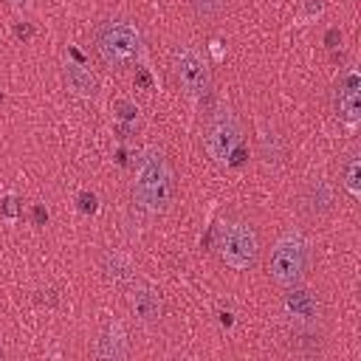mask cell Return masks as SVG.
<instances>
[{"mask_svg":"<svg viewBox=\"0 0 361 361\" xmlns=\"http://www.w3.org/2000/svg\"><path fill=\"white\" fill-rule=\"evenodd\" d=\"M324 42H327L330 48H336V45L341 42V31H338V28H330V31L324 34Z\"/></svg>","mask_w":361,"mask_h":361,"instance_id":"7402d4cb","label":"cell"},{"mask_svg":"<svg viewBox=\"0 0 361 361\" xmlns=\"http://www.w3.org/2000/svg\"><path fill=\"white\" fill-rule=\"evenodd\" d=\"M310 268V245L299 231H288L282 234L274 248H271V259H268V274L279 288H293L305 279Z\"/></svg>","mask_w":361,"mask_h":361,"instance_id":"7a4b0ae2","label":"cell"},{"mask_svg":"<svg viewBox=\"0 0 361 361\" xmlns=\"http://www.w3.org/2000/svg\"><path fill=\"white\" fill-rule=\"evenodd\" d=\"M37 302H39V305H51V307H54V305L59 302V296H56V290H51V288H48V290H39V293H37Z\"/></svg>","mask_w":361,"mask_h":361,"instance_id":"ffe728a7","label":"cell"},{"mask_svg":"<svg viewBox=\"0 0 361 361\" xmlns=\"http://www.w3.org/2000/svg\"><path fill=\"white\" fill-rule=\"evenodd\" d=\"M65 82L79 96H96V90H99L96 76L82 65H65Z\"/></svg>","mask_w":361,"mask_h":361,"instance_id":"5bb4252c","label":"cell"},{"mask_svg":"<svg viewBox=\"0 0 361 361\" xmlns=\"http://www.w3.org/2000/svg\"><path fill=\"white\" fill-rule=\"evenodd\" d=\"M217 251H220V259L226 265H231L234 271H248L257 262L259 243H257V234L248 223H228L220 231Z\"/></svg>","mask_w":361,"mask_h":361,"instance_id":"277c9868","label":"cell"},{"mask_svg":"<svg viewBox=\"0 0 361 361\" xmlns=\"http://www.w3.org/2000/svg\"><path fill=\"white\" fill-rule=\"evenodd\" d=\"M17 37L28 39V37H31V25H17Z\"/></svg>","mask_w":361,"mask_h":361,"instance_id":"d4e9b609","label":"cell"},{"mask_svg":"<svg viewBox=\"0 0 361 361\" xmlns=\"http://www.w3.org/2000/svg\"><path fill=\"white\" fill-rule=\"evenodd\" d=\"M285 310L299 324H316V319H319V299L313 296V290H305V288L293 285L285 293Z\"/></svg>","mask_w":361,"mask_h":361,"instance_id":"30bf717a","label":"cell"},{"mask_svg":"<svg viewBox=\"0 0 361 361\" xmlns=\"http://www.w3.org/2000/svg\"><path fill=\"white\" fill-rule=\"evenodd\" d=\"M257 152H259V158H262L265 166H279L282 158H285V141H282V135L274 133V130H262L257 135Z\"/></svg>","mask_w":361,"mask_h":361,"instance_id":"4fadbf2b","label":"cell"},{"mask_svg":"<svg viewBox=\"0 0 361 361\" xmlns=\"http://www.w3.org/2000/svg\"><path fill=\"white\" fill-rule=\"evenodd\" d=\"M172 195H175V178H172V169H169L164 152L155 149V147L144 149L138 155V161H135L133 200L141 209L158 214V212H164L169 206Z\"/></svg>","mask_w":361,"mask_h":361,"instance_id":"6da1fadb","label":"cell"},{"mask_svg":"<svg viewBox=\"0 0 361 361\" xmlns=\"http://www.w3.org/2000/svg\"><path fill=\"white\" fill-rule=\"evenodd\" d=\"M226 6H228V0H192L197 20H214L226 11Z\"/></svg>","mask_w":361,"mask_h":361,"instance_id":"e0dca14e","label":"cell"},{"mask_svg":"<svg viewBox=\"0 0 361 361\" xmlns=\"http://www.w3.org/2000/svg\"><path fill=\"white\" fill-rule=\"evenodd\" d=\"M130 307H133V313H135L141 322H147V324H152V322H158V319L164 316V302H161L158 290L149 288V285H135V288L130 290Z\"/></svg>","mask_w":361,"mask_h":361,"instance_id":"8fae6325","label":"cell"},{"mask_svg":"<svg viewBox=\"0 0 361 361\" xmlns=\"http://www.w3.org/2000/svg\"><path fill=\"white\" fill-rule=\"evenodd\" d=\"M220 322L228 327V324H231V313H220Z\"/></svg>","mask_w":361,"mask_h":361,"instance_id":"484cf974","label":"cell"},{"mask_svg":"<svg viewBox=\"0 0 361 361\" xmlns=\"http://www.w3.org/2000/svg\"><path fill=\"white\" fill-rule=\"evenodd\" d=\"M0 102H3V93H0Z\"/></svg>","mask_w":361,"mask_h":361,"instance_id":"83f0119b","label":"cell"},{"mask_svg":"<svg viewBox=\"0 0 361 361\" xmlns=\"http://www.w3.org/2000/svg\"><path fill=\"white\" fill-rule=\"evenodd\" d=\"M299 206L307 217H322L330 212L333 206V186L324 180V178H313L307 180V186L302 189V197H299Z\"/></svg>","mask_w":361,"mask_h":361,"instance_id":"9c48e42d","label":"cell"},{"mask_svg":"<svg viewBox=\"0 0 361 361\" xmlns=\"http://www.w3.org/2000/svg\"><path fill=\"white\" fill-rule=\"evenodd\" d=\"M333 110L344 124H355L361 116V79L355 71H347L333 90Z\"/></svg>","mask_w":361,"mask_h":361,"instance_id":"52a82bcc","label":"cell"},{"mask_svg":"<svg viewBox=\"0 0 361 361\" xmlns=\"http://www.w3.org/2000/svg\"><path fill=\"white\" fill-rule=\"evenodd\" d=\"M290 350L299 353V355H319L322 353V336L310 330V324H305L302 330L293 333L290 338Z\"/></svg>","mask_w":361,"mask_h":361,"instance_id":"2e32d148","label":"cell"},{"mask_svg":"<svg viewBox=\"0 0 361 361\" xmlns=\"http://www.w3.org/2000/svg\"><path fill=\"white\" fill-rule=\"evenodd\" d=\"M20 212H23V203H20L14 195H8V197H3V200H0V214H3V217L14 220Z\"/></svg>","mask_w":361,"mask_h":361,"instance_id":"d6986e66","label":"cell"},{"mask_svg":"<svg viewBox=\"0 0 361 361\" xmlns=\"http://www.w3.org/2000/svg\"><path fill=\"white\" fill-rule=\"evenodd\" d=\"M172 73L178 79V85L183 87L186 96L192 99H203L209 96L212 90V76H209V68L203 62V56L195 51V48H178L172 54Z\"/></svg>","mask_w":361,"mask_h":361,"instance_id":"5b68a950","label":"cell"},{"mask_svg":"<svg viewBox=\"0 0 361 361\" xmlns=\"http://www.w3.org/2000/svg\"><path fill=\"white\" fill-rule=\"evenodd\" d=\"M96 51H99V56L107 65L124 68L133 59H138V54H141V34L127 20H104L96 28Z\"/></svg>","mask_w":361,"mask_h":361,"instance_id":"3957f363","label":"cell"},{"mask_svg":"<svg viewBox=\"0 0 361 361\" xmlns=\"http://www.w3.org/2000/svg\"><path fill=\"white\" fill-rule=\"evenodd\" d=\"M322 11V0H307V14H319Z\"/></svg>","mask_w":361,"mask_h":361,"instance_id":"cb8c5ba5","label":"cell"},{"mask_svg":"<svg viewBox=\"0 0 361 361\" xmlns=\"http://www.w3.org/2000/svg\"><path fill=\"white\" fill-rule=\"evenodd\" d=\"M76 206H79V212H82V214H96L99 200H96V195H93V192H79V195H76Z\"/></svg>","mask_w":361,"mask_h":361,"instance_id":"ac0fdd59","label":"cell"},{"mask_svg":"<svg viewBox=\"0 0 361 361\" xmlns=\"http://www.w3.org/2000/svg\"><path fill=\"white\" fill-rule=\"evenodd\" d=\"M240 138H243V127H240V118L231 110H217L209 118L206 133H203L206 149L214 161H228V155L240 147Z\"/></svg>","mask_w":361,"mask_h":361,"instance_id":"8992f818","label":"cell"},{"mask_svg":"<svg viewBox=\"0 0 361 361\" xmlns=\"http://www.w3.org/2000/svg\"><path fill=\"white\" fill-rule=\"evenodd\" d=\"M34 220H37V223H39V226H42V223H45V220H48V212H45V209H42V206H37V209H34Z\"/></svg>","mask_w":361,"mask_h":361,"instance_id":"603a6c76","label":"cell"},{"mask_svg":"<svg viewBox=\"0 0 361 361\" xmlns=\"http://www.w3.org/2000/svg\"><path fill=\"white\" fill-rule=\"evenodd\" d=\"M0 358H3V350H0Z\"/></svg>","mask_w":361,"mask_h":361,"instance_id":"4316f807","label":"cell"},{"mask_svg":"<svg viewBox=\"0 0 361 361\" xmlns=\"http://www.w3.org/2000/svg\"><path fill=\"white\" fill-rule=\"evenodd\" d=\"M102 271H104V276H107L113 285H118V288H127V285L133 282V276H135L133 262H130L124 254H118V251L104 254V259H102Z\"/></svg>","mask_w":361,"mask_h":361,"instance_id":"7c38bea8","label":"cell"},{"mask_svg":"<svg viewBox=\"0 0 361 361\" xmlns=\"http://www.w3.org/2000/svg\"><path fill=\"white\" fill-rule=\"evenodd\" d=\"M96 355L104 361H121L130 355V338L118 322L104 324V330L96 338Z\"/></svg>","mask_w":361,"mask_h":361,"instance_id":"ba28073f","label":"cell"},{"mask_svg":"<svg viewBox=\"0 0 361 361\" xmlns=\"http://www.w3.org/2000/svg\"><path fill=\"white\" fill-rule=\"evenodd\" d=\"M341 183L350 192V197L361 195V161H358V152H350L344 158V164H341Z\"/></svg>","mask_w":361,"mask_h":361,"instance_id":"9a60e30c","label":"cell"},{"mask_svg":"<svg viewBox=\"0 0 361 361\" xmlns=\"http://www.w3.org/2000/svg\"><path fill=\"white\" fill-rule=\"evenodd\" d=\"M116 110L121 118H135V104H130V102H116Z\"/></svg>","mask_w":361,"mask_h":361,"instance_id":"44dd1931","label":"cell"}]
</instances>
